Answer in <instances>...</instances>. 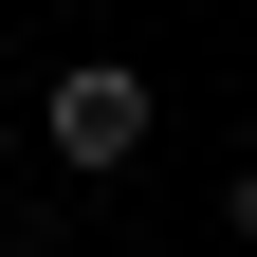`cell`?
<instances>
[{
  "instance_id": "obj_3",
  "label": "cell",
  "mask_w": 257,
  "mask_h": 257,
  "mask_svg": "<svg viewBox=\"0 0 257 257\" xmlns=\"http://www.w3.org/2000/svg\"><path fill=\"white\" fill-rule=\"evenodd\" d=\"M19 147H37V110H19V92H0V166H19Z\"/></svg>"
},
{
  "instance_id": "obj_1",
  "label": "cell",
  "mask_w": 257,
  "mask_h": 257,
  "mask_svg": "<svg viewBox=\"0 0 257 257\" xmlns=\"http://www.w3.org/2000/svg\"><path fill=\"white\" fill-rule=\"evenodd\" d=\"M37 147L74 184H128V166H147V74H128V55H74V74L37 92Z\"/></svg>"
},
{
  "instance_id": "obj_2",
  "label": "cell",
  "mask_w": 257,
  "mask_h": 257,
  "mask_svg": "<svg viewBox=\"0 0 257 257\" xmlns=\"http://www.w3.org/2000/svg\"><path fill=\"white\" fill-rule=\"evenodd\" d=\"M220 239H257V147H239V166H220Z\"/></svg>"
}]
</instances>
